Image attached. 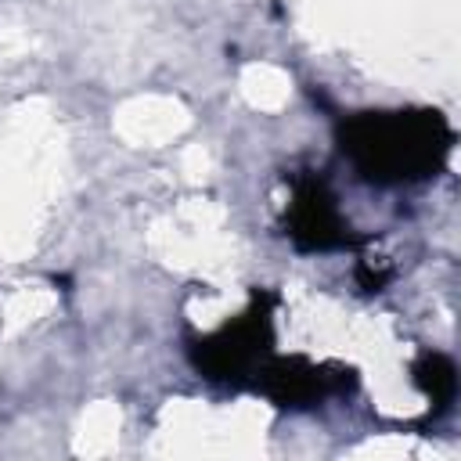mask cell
Instances as JSON below:
<instances>
[{
	"instance_id": "1",
	"label": "cell",
	"mask_w": 461,
	"mask_h": 461,
	"mask_svg": "<svg viewBox=\"0 0 461 461\" xmlns=\"http://www.w3.org/2000/svg\"><path fill=\"white\" fill-rule=\"evenodd\" d=\"M357 130L385 140H357L353 137V151L360 158V166L367 169V176L375 180H407V176H425L429 166H436V158L447 151L450 130L439 119V112H421V115H389V119H357Z\"/></svg>"
}]
</instances>
